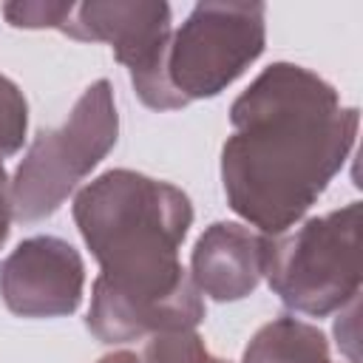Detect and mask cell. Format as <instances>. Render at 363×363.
<instances>
[{
    "mask_svg": "<svg viewBox=\"0 0 363 363\" xmlns=\"http://www.w3.org/2000/svg\"><path fill=\"white\" fill-rule=\"evenodd\" d=\"M82 255L57 235L20 241L0 264L3 303L20 318H65L82 303Z\"/></svg>",
    "mask_w": 363,
    "mask_h": 363,
    "instance_id": "52a82bcc",
    "label": "cell"
},
{
    "mask_svg": "<svg viewBox=\"0 0 363 363\" xmlns=\"http://www.w3.org/2000/svg\"><path fill=\"white\" fill-rule=\"evenodd\" d=\"M241 363H332V357L329 340L315 323L281 315L252 335Z\"/></svg>",
    "mask_w": 363,
    "mask_h": 363,
    "instance_id": "9c48e42d",
    "label": "cell"
},
{
    "mask_svg": "<svg viewBox=\"0 0 363 363\" xmlns=\"http://www.w3.org/2000/svg\"><path fill=\"white\" fill-rule=\"evenodd\" d=\"M119 113L108 79L91 82L74 102L68 119L40 130L11 176V207L17 221L54 216L79 182L113 150Z\"/></svg>",
    "mask_w": 363,
    "mask_h": 363,
    "instance_id": "277c9868",
    "label": "cell"
},
{
    "mask_svg": "<svg viewBox=\"0 0 363 363\" xmlns=\"http://www.w3.org/2000/svg\"><path fill=\"white\" fill-rule=\"evenodd\" d=\"M96 363H142V357H136L133 352H128V349H122V352H111V354H105V357H99Z\"/></svg>",
    "mask_w": 363,
    "mask_h": 363,
    "instance_id": "5bb4252c",
    "label": "cell"
},
{
    "mask_svg": "<svg viewBox=\"0 0 363 363\" xmlns=\"http://www.w3.org/2000/svg\"><path fill=\"white\" fill-rule=\"evenodd\" d=\"M74 3H57V0H17L3 6V17L14 28H57L65 31L68 14Z\"/></svg>",
    "mask_w": 363,
    "mask_h": 363,
    "instance_id": "7c38bea8",
    "label": "cell"
},
{
    "mask_svg": "<svg viewBox=\"0 0 363 363\" xmlns=\"http://www.w3.org/2000/svg\"><path fill=\"white\" fill-rule=\"evenodd\" d=\"M28 128V102L23 91L0 74V162L14 156L26 142Z\"/></svg>",
    "mask_w": 363,
    "mask_h": 363,
    "instance_id": "8fae6325",
    "label": "cell"
},
{
    "mask_svg": "<svg viewBox=\"0 0 363 363\" xmlns=\"http://www.w3.org/2000/svg\"><path fill=\"white\" fill-rule=\"evenodd\" d=\"M62 34L82 43H108L113 57L130 71L136 96L153 111H173L162 74L173 34L164 0L74 3Z\"/></svg>",
    "mask_w": 363,
    "mask_h": 363,
    "instance_id": "8992f818",
    "label": "cell"
},
{
    "mask_svg": "<svg viewBox=\"0 0 363 363\" xmlns=\"http://www.w3.org/2000/svg\"><path fill=\"white\" fill-rule=\"evenodd\" d=\"M264 278L284 306L326 318L360 295V201L267 235Z\"/></svg>",
    "mask_w": 363,
    "mask_h": 363,
    "instance_id": "3957f363",
    "label": "cell"
},
{
    "mask_svg": "<svg viewBox=\"0 0 363 363\" xmlns=\"http://www.w3.org/2000/svg\"><path fill=\"white\" fill-rule=\"evenodd\" d=\"M221 184L261 235L292 230L346 164L360 125L337 91L295 62L267 65L230 105Z\"/></svg>",
    "mask_w": 363,
    "mask_h": 363,
    "instance_id": "7a4b0ae2",
    "label": "cell"
},
{
    "mask_svg": "<svg viewBox=\"0 0 363 363\" xmlns=\"http://www.w3.org/2000/svg\"><path fill=\"white\" fill-rule=\"evenodd\" d=\"M264 244L267 235L244 224H210L190 252V278L196 289L218 303L252 295L264 275Z\"/></svg>",
    "mask_w": 363,
    "mask_h": 363,
    "instance_id": "ba28073f",
    "label": "cell"
},
{
    "mask_svg": "<svg viewBox=\"0 0 363 363\" xmlns=\"http://www.w3.org/2000/svg\"><path fill=\"white\" fill-rule=\"evenodd\" d=\"M142 363H227L216 357L196 329L150 335L142 352Z\"/></svg>",
    "mask_w": 363,
    "mask_h": 363,
    "instance_id": "30bf717a",
    "label": "cell"
},
{
    "mask_svg": "<svg viewBox=\"0 0 363 363\" xmlns=\"http://www.w3.org/2000/svg\"><path fill=\"white\" fill-rule=\"evenodd\" d=\"M11 218H14V207H11V179L6 176V167L0 162V250L9 238L11 230Z\"/></svg>",
    "mask_w": 363,
    "mask_h": 363,
    "instance_id": "4fadbf2b",
    "label": "cell"
},
{
    "mask_svg": "<svg viewBox=\"0 0 363 363\" xmlns=\"http://www.w3.org/2000/svg\"><path fill=\"white\" fill-rule=\"evenodd\" d=\"M74 221L99 261L85 326L102 343L196 329L204 298L179 261L193 204L170 182L105 170L74 196Z\"/></svg>",
    "mask_w": 363,
    "mask_h": 363,
    "instance_id": "6da1fadb",
    "label": "cell"
},
{
    "mask_svg": "<svg viewBox=\"0 0 363 363\" xmlns=\"http://www.w3.org/2000/svg\"><path fill=\"white\" fill-rule=\"evenodd\" d=\"M264 3H196L170 34L164 54V88L173 111L227 91L264 51Z\"/></svg>",
    "mask_w": 363,
    "mask_h": 363,
    "instance_id": "5b68a950",
    "label": "cell"
}]
</instances>
